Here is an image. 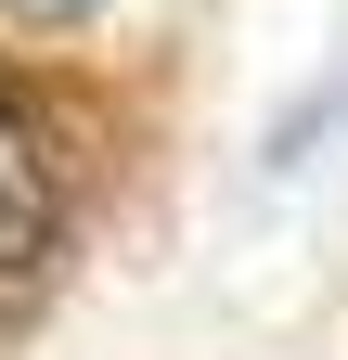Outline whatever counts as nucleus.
Listing matches in <instances>:
<instances>
[{
    "label": "nucleus",
    "instance_id": "obj_1",
    "mask_svg": "<svg viewBox=\"0 0 348 360\" xmlns=\"http://www.w3.org/2000/svg\"><path fill=\"white\" fill-rule=\"evenodd\" d=\"M39 219H52V167H39L26 116H0V257H26V245H39Z\"/></svg>",
    "mask_w": 348,
    "mask_h": 360
},
{
    "label": "nucleus",
    "instance_id": "obj_2",
    "mask_svg": "<svg viewBox=\"0 0 348 360\" xmlns=\"http://www.w3.org/2000/svg\"><path fill=\"white\" fill-rule=\"evenodd\" d=\"M0 13H13V26H91L104 0H0Z\"/></svg>",
    "mask_w": 348,
    "mask_h": 360
}]
</instances>
